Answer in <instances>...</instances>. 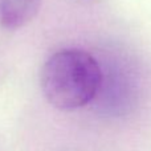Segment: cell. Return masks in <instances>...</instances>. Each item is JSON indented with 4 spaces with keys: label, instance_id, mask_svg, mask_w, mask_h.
I'll return each instance as SVG.
<instances>
[{
    "label": "cell",
    "instance_id": "6da1fadb",
    "mask_svg": "<svg viewBox=\"0 0 151 151\" xmlns=\"http://www.w3.org/2000/svg\"><path fill=\"white\" fill-rule=\"evenodd\" d=\"M102 82L98 63L80 49H66L47 60L40 73V85L49 104L61 110L85 106L96 97Z\"/></svg>",
    "mask_w": 151,
    "mask_h": 151
},
{
    "label": "cell",
    "instance_id": "7a4b0ae2",
    "mask_svg": "<svg viewBox=\"0 0 151 151\" xmlns=\"http://www.w3.org/2000/svg\"><path fill=\"white\" fill-rule=\"evenodd\" d=\"M41 7V0H0V27L19 29L29 24Z\"/></svg>",
    "mask_w": 151,
    "mask_h": 151
}]
</instances>
